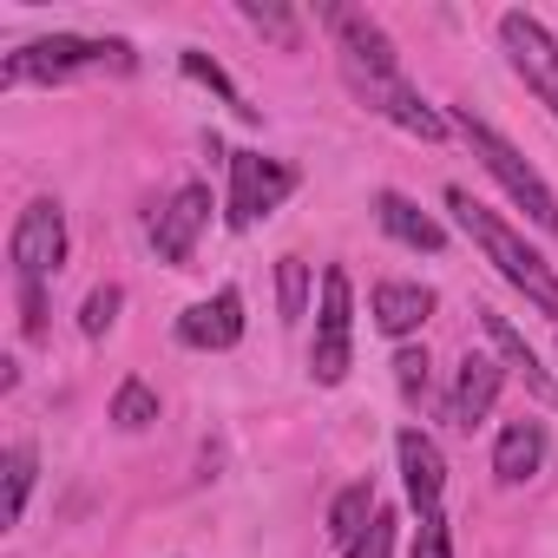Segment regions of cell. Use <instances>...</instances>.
Returning a JSON list of instances; mask_svg holds the SVG:
<instances>
[{"mask_svg":"<svg viewBox=\"0 0 558 558\" xmlns=\"http://www.w3.org/2000/svg\"><path fill=\"white\" fill-rule=\"evenodd\" d=\"M447 210L460 217V230L486 250V263L506 276V283H512V290H525V303H532V310H545V316L558 323V276H551V263H545V256H538L512 223H499V217H493L466 184H453V191H447Z\"/></svg>","mask_w":558,"mask_h":558,"instance_id":"obj_2","label":"cell"},{"mask_svg":"<svg viewBox=\"0 0 558 558\" xmlns=\"http://www.w3.org/2000/svg\"><path fill=\"white\" fill-rule=\"evenodd\" d=\"M453 132H460V138L473 145V158H480V165L506 184V197H512V204H519V210H525L545 236H558V197H551V184H545V178H538V171H532V165H525V158H519V151H512L493 125H486V119L453 112Z\"/></svg>","mask_w":558,"mask_h":558,"instance_id":"obj_3","label":"cell"},{"mask_svg":"<svg viewBox=\"0 0 558 558\" xmlns=\"http://www.w3.org/2000/svg\"><path fill=\"white\" fill-rule=\"evenodd\" d=\"M8 256H14V283H47V276H60V263H66V210H60V197H34L14 217Z\"/></svg>","mask_w":558,"mask_h":558,"instance_id":"obj_6","label":"cell"},{"mask_svg":"<svg viewBox=\"0 0 558 558\" xmlns=\"http://www.w3.org/2000/svg\"><path fill=\"white\" fill-rule=\"evenodd\" d=\"M538 466H545V427L538 421H506L499 440H493V473L506 486H525Z\"/></svg>","mask_w":558,"mask_h":558,"instance_id":"obj_14","label":"cell"},{"mask_svg":"<svg viewBox=\"0 0 558 558\" xmlns=\"http://www.w3.org/2000/svg\"><path fill=\"white\" fill-rule=\"evenodd\" d=\"M414 558H453V532H447L440 512H421V525H414Z\"/></svg>","mask_w":558,"mask_h":558,"instance_id":"obj_25","label":"cell"},{"mask_svg":"<svg viewBox=\"0 0 558 558\" xmlns=\"http://www.w3.org/2000/svg\"><path fill=\"white\" fill-rule=\"evenodd\" d=\"M395 453H401V480H408V499H414L421 512H440V493H447V460H440L434 434H421V427H401Z\"/></svg>","mask_w":558,"mask_h":558,"instance_id":"obj_11","label":"cell"},{"mask_svg":"<svg viewBox=\"0 0 558 558\" xmlns=\"http://www.w3.org/2000/svg\"><path fill=\"white\" fill-rule=\"evenodd\" d=\"M368 316H375L381 336H414V329L434 316V290H427V283H375Z\"/></svg>","mask_w":558,"mask_h":558,"instance_id":"obj_12","label":"cell"},{"mask_svg":"<svg viewBox=\"0 0 558 558\" xmlns=\"http://www.w3.org/2000/svg\"><path fill=\"white\" fill-rule=\"evenodd\" d=\"M323 21H329V34H336L342 80H349V93H355L368 112H381L388 125L427 138V145H440V138L453 132V119L434 112V106L408 86V73H401V60H395V40H388L368 14H355V8H323Z\"/></svg>","mask_w":558,"mask_h":558,"instance_id":"obj_1","label":"cell"},{"mask_svg":"<svg viewBox=\"0 0 558 558\" xmlns=\"http://www.w3.org/2000/svg\"><path fill=\"white\" fill-rule=\"evenodd\" d=\"M375 512H381V506H375V486H368V480L342 486V493H336V506H329V545H342V551H349V545L375 525Z\"/></svg>","mask_w":558,"mask_h":558,"instance_id":"obj_17","label":"cell"},{"mask_svg":"<svg viewBox=\"0 0 558 558\" xmlns=\"http://www.w3.org/2000/svg\"><path fill=\"white\" fill-rule=\"evenodd\" d=\"M290 191H296V165L263 158V151H230V197H223V210H230L236 230H250L256 217H269Z\"/></svg>","mask_w":558,"mask_h":558,"instance_id":"obj_7","label":"cell"},{"mask_svg":"<svg viewBox=\"0 0 558 558\" xmlns=\"http://www.w3.org/2000/svg\"><path fill=\"white\" fill-rule=\"evenodd\" d=\"M499 47H506V60H512V73L558 112V40L532 21V14H499Z\"/></svg>","mask_w":558,"mask_h":558,"instance_id":"obj_8","label":"cell"},{"mask_svg":"<svg viewBox=\"0 0 558 558\" xmlns=\"http://www.w3.org/2000/svg\"><path fill=\"white\" fill-rule=\"evenodd\" d=\"M184 73H191V80H197V86H210V93H217V99H223V106H236V112H250V106H243V99H236V86H230V80H223V66H217V60H204V53H184Z\"/></svg>","mask_w":558,"mask_h":558,"instance_id":"obj_23","label":"cell"},{"mask_svg":"<svg viewBox=\"0 0 558 558\" xmlns=\"http://www.w3.org/2000/svg\"><path fill=\"white\" fill-rule=\"evenodd\" d=\"M21 329L34 342L47 336V283H21Z\"/></svg>","mask_w":558,"mask_h":558,"instance_id":"obj_26","label":"cell"},{"mask_svg":"<svg viewBox=\"0 0 558 558\" xmlns=\"http://www.w3.org/2000/svg\"><path fill=\"white\" fill-rule=\"evenodd\" d=\"M178 342L184 349H236L243 342V296L236 290H217V296L191 303L178 316Z\"/></svg>","mask_w":558,"mask_h":558,"instance_id":"obj_10","label":"cell"},{"mask_svg":"<svg viewBox=\"0 0 558 558\" xmlns=\"http://www.w3.org/2000/svg\"><path fill=\"white\" fill-rule=\"evenodd\" d=\"M342 558H395V512H375V525H368Z\"/></svg>","mask_w":558,"mask_h":558,"instance_id":"obj_24","label":"cell"},{"mask_svg":"<svg viewBox=\"0 0 558 558\" xmlns=\"http://www.w3.org/2000/svg\"><path fill=\"white\" fill-rule=\"evenodd\" d=\"M276 303H283V323H303V310H310V263L303 256L276 263Z\"/></svg>","mask_w":558,"mask_h":558,"instance_id":"obj_21","label":"cell"},{"mask_svg":"<svg viewBox=\"0 0 558 558\" xmlns=\"http://www.w3.org/2000/svg\"><path fill=\"white\" fill-rule=\"evenodd\" d=\"M119 310H125V290H119V283L93 290V296H86V310H80V336H93V342H99V336L119 323Z\"/></svg>","mask_w":558,"mask_h":558,"instance_id":"obj_22","label":"cell"},{"mask_svg":"<svg viewBox=\"0 0 558 558\" xmlns=\"http://www.w3.org/2000/svg\"><path fill=\"white\" fill-rule=\"evenodd\" d=\"M375 217H381V230H388L395 243H408V250H427V256H434V250L447 243V230H440L414 197H401V191H381V197H375Z\"/></svg>","mask_w":558,"mask_h":558,"instance_id":"obj_15","label":"cell"},{"mask_svg":"<svg viewBox=\"0 0 558 558\" xmlns=\"http://www.w3.org/2000/svg\"><path fill=\"white\" fill-rule=\"evenodd\" d=\"M480 323H486V342L499 349V362H506V368H512V375H519V381H525V388L538 395V401H545V395H551V381H545V368L532 362V349H525V336H519V329H512L506 316H493V310H486Z\"/></svg>","mask_w":558,"mask_h":558,"instance_id":"obj_16","label":"cell"},{"mask_svg":"<svg viewBox=\"0 0 558 558\" xmlns=\"http://www.w3.org/2000/svg\"><path fill=\"white\" fill-rule=\"evenodd\" d=\"M355 362V283L349 269L329 263L323 269V316H316V349H310V375L323 388H342Z\"/></svg>","mask_w":558,"mask_h":558,"instance_id":"obj_5","label":"cell"},{"mask_svg":"<svg viewBox=\"0 0 558 558\" xmlns=\"http://www.w3.org/2000/svg\"><path fill=\"white\" fill-rule=\"evenodd\" d=\"M395 368H401V395H408V401H421V395H427V355H421V349H401V355H395Z\"/></svg>","mask_w":558,"mask_h":558,"instance_id":"obj_27","label":"cell"},{"mask_svg":"<svg viewBox=\"0 0 558 558\" xmlns=\"http://www.w3.org/2000/svg\"><path fill=\"white\" fill-rule=\"evenodd\" d=\"M256 34H269L276 47H303V21L290 14V8H276V0H243V8H236Z\"/></svg>","mask_w":558,"mask_h":558,"instance_id":"obj_18","label":"cell"},{"mask_svg":"<svg viewBox=\"0 0 558 558\" xmlns=\"http://www.w3.org/2000/svg\"><path fill=\"white\" fill-rule=\"evenodd\" d=\"M34 473H40V453H34L27 440H14V447H8V525H21L27 493H34Z\"/></svg>","mask_w":558,"mask_h":558,"instance_id":"obj_20","label":"cell"},{"mask_svg":"<svg viewBox=\"0 0 558 558\" xmlns=\"http://www.w3.org/2000/svg\"><path fill=\"white\" fill-rule=\"evenodd\" d=\"M499 375H506V368H499L493 355H466V362H460V381H453V427L473 434V427L493 414V401H499Z\"/></svg>","mask_w":558,"mask_h":558,"instance_id":"obj_13","label":"cell"},{"mask_svg":"<svg viewBox=\"0 0 558 558\" xmlns=\"http://www.w3.org/2000/svg\"><path fill=\"white\" fill-rule=\"evenodd\" d=\"M204 223H210V191H204V184H184V191H171V204L151 217V250H158L165 263H191Z\"/></svg>","mask_w":558,"mask_h":558,"instance_id":"obj_9","label":"cell"},{"mask_svg":"<svg viewBox=\"0 0 558 558\" xmlns=\"http://www.w3.org/2000/svg\"><path fill=\"white\" fill-rule=\"evenodd\" d=\"M112 421H119L125 434L151 427V421H158V395H151L138 375H125V381H119V395H112Z\"/></svg>","mask_w":558,"mask_h":558,"instance_id":"obj_19","label":"cell"},{"mask_svg":"<svg viewBox=\"0 0 558 558\" xmlns=\"http://www.w3.org/2000/svg\"><path fill=\"white\" fill-rule=\"evenodd\" d=\"M93 66H132V47L125 40H80V34H53V40H34L21 47L8 66H0V86H27V80H73V73H93Z\"/></svg>","mask_w":558,"mask_h":558,"instance_id":"obj_4","label":"cell"}]
</instances>
